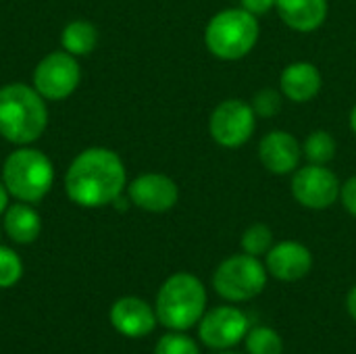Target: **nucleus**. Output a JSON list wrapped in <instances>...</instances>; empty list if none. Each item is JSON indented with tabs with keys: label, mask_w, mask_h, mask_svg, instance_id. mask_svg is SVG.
Here are the masks:
<instances>
[{
	"label": "nucleus",
	"mask_w": 356,
	"mask_h": 354,
	"mask_svg": "<svg viewBox=\"0 0 356 354\" xmlns=\"http://www.w3.org/2000/svg\"><path fill=\"white\" fill-rule=\"evenodd\" d=\"M8 200H10V194H8L6 186L2 184V179H0V215H4V211L8 209Z\"/></svg>",
	"instance_id": "27"
},
{
	"label": "nucleus",
	"mask_w": 356,
	"mask_h": 354,
	"mask_svg": "<svg viewBox=\"0 0 356 354\" xmlns=\"http://www.w3.org/2000/svg\"><path fill=\"white\" fill-rule=\"evenodd\" d=\"M23 277V261L21 257L8 248L0 244V288H13L15 284H19V280Z\"/></svg>",
	"instance_id": "22"
},
{
	"label": "nucleus",
	"mask_w": 356,
	"mask_h": 354,
	"mask_svg": "<svg viewBox=\"0 0 356 354\" xmlns=\"http://www.w3.org/2000/svg\"><path fill=\"white\" fill-rule=\"evenodd\" d=\"M348 123H350V129H353V134L356 136V104L353 106V111H350V119H348Z\"/></svg>",
	"instance_id": "29"
},
{
	"label": "nucleus",
	"mask_w": 356,
	"mask_h": 354,
	"mask_svg": "<svg viewBox=\"0 0 356 354\" xmlns=\"http://www.w3.org/2000/svg\"><path fill=\"white\" fill-rule=\"evenodd\" d=\"M336 150H338L336 138L325 129H317V131L309 134L305 144H302V156H307V161L311 165L332 163L336 156Z\"/></svg>",
	"instance_id": "19"
},
{
	"label": "nucleus",
	"mask_w": 356,
	"mask_h": 354,
	"mask_svg": "<svg viewBox=\"0 0 356 354\" xmlns=\"http://www.w3.org/2000/svg\"><path fill=\"white\" fill-rule=\"evenodd\" d=\"M273 246V232L265 223H252L244 234H242V248L250 257H261L267 255Z\"/></svg>",
	"instance_id": "21"
},
{
	"label": "nucleus",
	"mask_w": 356,
	"mask_h": 354,
	"mask_svg": "<svg viewBox=\"0 0 356 354\" xmlns=\"http://www.w3.org/2000/svg\"><path fill=\"white\" fill-rule=\"evenodd\" d=\"M275 10L284 25L298 33H311L317 31L330 10L327 0H275Z\"/></svg>",
	"instance_id": "16"
},
{
	"label": "nucleus",
	"mask_w": 356,
	"mask_h": 354,
	"mask_svg": "<svg viewBox=\"0 0 356 354\" xmlns=\"http://www.w3.org/2000/svg\"><path fill=\"white\" fill-rule=\"evenodd\" d=\"M60 44L73 56H88L98 46V29L88 19H73L63 27Z\"/></svg>",
	"instance_id": "18"
},
{
	"label": "nucleus",
	"mask_w": 356,
	"mask_h": 354,
	"mask_svg": "<svg viewBox=\"0 0 356 354\" xmlns=\"http://www.w3.org/2000/svg\"><path fill=\"white\" fill-rule=\"evenodd\" d=\"M0 238H2V232H0Z\"/></svg>",
	"instance_id": "31"
},
{
	"label": "nucleus",
	"mask_w": 356,
	"mask_h": 354,
	"mask_svg": "<svg viewBox=\"0 0 356 354\" xmlns=\"http://www.w3.org/2000/svg\"><path fill=\"white\" fill-rule=\"evenodd\" d=\"M282 104H284V94H282V90H273V88L259 90L250 100V106H252L254 115L261 117V119L275 117L282 111Z\"/></svg>",
	"instance_id": "23"
},
{
	"label": "nucleus",
	"mask_w": 356,
	"mask_h": 354,
	"mask_svg": "<svg viewBox=\"0 0 356 354\" xmlns=\"http://www.w3.org/2000/svg\"><path fill=\"white\" fill-rule=\"evenodd\" d=\"M111 325L125 338H144L156 328V311L142 298L123 296L119 298L108 313Z\"/></svg>",
	"instance_id": "13"
},
{
	"label": "nucleus",
	"mask_w": 356,
	"mask_h": 354,
	"mask_svg": "<svg viewBox=\"0 0 356 354\" xmlns=\"http://www.w3.org/2000/svg\"><path fill=\"white\" fill-rule=\"evenodd\" d=\"M267 273L280 282H298L309 275L313 267L311 250L294 240L273 244L267 252Z\"/></svg>",
	"instance_id": "14"
},
{
	"label": "nucleus",
	"mask_w": 356,
	"mask_h": 354,
	"mask_svg": "<svg viewBox=\"0 0 356 354\" xmlns=\"http://www.w3.org/2000/svg\"><path fill=\"white\" fill-rule=\"evenodd\" d=\"M340 200H342L344 209H346L353 217H356V175L355 177H350V179H346V182L342 184Z\"/></svg>",
	"instance_id": "25"
},
{
	"label": "nucleus",
	"mask_w": 356,
	"mask_h": 354,
	"mask_svg": "<svg viewBox=\"0 0 356 354\" xmlns=\"http://www.w3.org/2000/svg\"><path fill=\"white\" fill-rule=\"evenodd\" d=\"M154 354H200L196 342L181 332H171L163 336L154 348Z\"/></svg>",
	"instance_id": "24"
},
{
	"label": "nucleus",
	"mask_w": 356,
	"mask_h": 354,
	"mask_svg": "<svg viewBox=\"0 0 356 354\" xmlns=\"http://www.w3.org/2000/svg\"><path fill=\"white\" fill-rule=\"evenodd\" d=\"M257 129V115L250 102L227 98L215 106L209 119V134L221 148L244 146Z\"/></svg>",
	"instance_id": "8"
},
{
	"label": "nucleus",
	"mask_w": 356,
	"mask_h": 354,
	"mask_svg": "<svg viewBox=\"0 0 356 354\" xmlns=\"http://www.w3.org/2000/svg\"><path fill=\"white\" fill-rule=\"evenodd\" d=\"M240 2H242L240 6L254 17H263L275 8V0H240Z\"/></svg>",
	"instance_id": "26"
},
{
	"label": "nucleus",
	"mask_w": 356,
	"mask_h": 354,
	"mask_svg": "<svg viewBox=\"0 0 356 354\" xmlns=\"http://www.w3.org/2000/svg\"><path fill=\"white\" fill-rule=\"evenodd\" d=\"M48 127V106L33 86L15 81L0 88V136L15 146H31Z\"/></svg>",
	"instance_id": "2"
},
{
	"label": "nucleus",
	"mask_w": 356,
	"mask_h": 354,
	"mask_svg": "<svg viewBox=\"0 0 356 354\" xmlns=\"http://www.w3.org/2000/svg\"><path fill=\"white\" fill-rule=\"evenodd\" d=\"M248 354H284V342L277 332L269 328H254L246 336Z\"/></svg>",
	"instance_id": "20"
},
{
	"label": "nucleus",
	"mask_w": 356,
	"mask_h": 354,
	"mask_svg": "<svg viewBox=\"0 0 356 354\" xmlns=\"http://www.w3.org/2000/svg\"><path fill=\"white\" fill-rule=\"evenodd\" d=\"M2 230L10 242L27 246L38 240L42 232V217L33 209V204L17 200L15 204H8V209L4 211Z\"/></svg>",
	"instance_id": "17"
},
{
	"label": "nucleus",
	"mask_w": 356,
	"mask_h": 354,
	"mask_svg": "<svg viewBox=\"0 0 356 354\" xmlns=\"http://www.w3.org/2000/svg\"><path fill=\"white\" fill-rule=\"evenodd\" d=\"M213 286L217 294L225 300H252L267 286V267L259 261V257H250L246 252L234 255L217 267L213 275Z\"/></svg>",
	"instance_id": "6"
},
{
	"label": "nucleus",
	"mask_w": 356,
	"mask_h": 354,
	"mask_svg": "<svg viewBox=\"0 0 356 354\" xmlns=\"http://www.w3.org/2000/svg\"><path fill=\"white\" fill-rule=\"evenodd\" d=\"M2 184L15 200L35 204L52 190L54 165L42 150L19 146L4 159Z\"/></svg>",
	"instance_id": "3"
},
{
	"label": "nucleus",
	"mask_w": 356,
	"mask_h": 354,
	"mask_svg": "<svg viewBox=\"0 0 356 354\" xmlns=\"http://www.w3.org/2000/svg\"><path fill=\"white\" fill-rule=\"evenodd\" d=\"M127 190V171L121 156L104 146L81 150L65 173V192L81 209L113 204Z\"/></svg>",
	"instance_id": "1"
},
{
	"label": "nucleus",
	"mask_w": 356,
	"mask_h": 354,
	"mask_svg": "<svg viewBox=\"0 0 356 354\" xmlns=\"http://www.w3.org/2000/svg\"><path fill=\"white\" fill-rule=\"evenodd\" d=\"M346 309L350 313V317L356 321V286L348 292V298H346Z\"/></svg>",
	"instance_id": "28"
},
{
	"label": "nucleus",
	"mask_w": 356,
	"mask_h": 354,
	"mask_svg": "<svg viewBox=\"0 0 356 354\" xmlns=\"http://www.w3.org/2000/svg\"><path fill=\"white\" fill-rule=\"evenodd\" d=\"M321 86H323V77L319 69L307 61L290 63L280 75V90L284 98L296 104H305L313 100L321 92Z\"/></svg>",
	"instance_id": "15"
},
{
	"label": "nucleus",
	"mask_w": 356,
	"mask_h": 354,
	"mask_svg": "<svg viewBox=\"0 0 356 354\" xmlns=\"http://www.w3.org/2000/svg\"><path fill=\"white\" fill-rule=\"evenodd\" d=\"M198 334L209 348L225 351L248 334V317L234 307H217L202 315Z\"/></svg>",
	"instance_id": "10"
},
{
	"label": "nucleus",
	"mask_w": 356,
	"mask_h": 354,
	"mask_svg": "<svg viewBox=\"0 0 356 354\" xmlns=\"http://www.w3.org/2000/svg\"><path fill=\"white\" fill-rule=\"evenodd\" d=\"M127 196L146 213H167L177 204L179 188L165 173H142L127 184Z\"/></svg>",
	"instance_id": "11"
},
{
	"label": "nucleus",
	"mask_w": 356,
	"mask_h": 354,
	"mask_svg": "<svg viewBox=\"0 0 356 354\" xmlns=\"http://www.w3.org/2000/svg\"><path fill=\"white\" fill-rule=\"evenodd\" d=\"M207 309V290L192 273H173L156 294V319L171 332L196 325Z\"/></svg>",
	"instance_id": "4"
},
{
	"label": "nucleus",
	"mask_w": 356,
	"mask_h": 354,
	"mask_svg": "<svg viewBox=\"0 0 356 354\" xmlns=\"http://www.w3.org/2000/svg\"><path fill=\"white\" fill-rule=\"evenodd\" d=\"M259 35V17L250 15L242 6L223 8L207 23L204 44L219 61H240L254 50Z\"/></svg>",
	"instance_id": "5"
},
{
	"label": "nucleus",
	"mask_w": 356,
	"mask_h": 354,
	"mask_svg": "<svg viewBox=\"0 0 356 354\" xmlns=\"http://www.w3.org/2000/svg\"><path fill=\"white\" fill-rule=\"evenodd\" d=\"M81 81V67L77 56L67 50L46 54L33 69V88L44 100L58 102L69 98Z\"/></svg>",
	"instance_id": "7"
},
{
	"label": "nucleus",
	"mask_w": 356,
	"mask_h": 354,
	"mask_svg": "<svg viewBox=\"0 0 356 354\" xmlns=\"http://www.w3.org/2000/svg\"><path fill=\"white\" fill-rule=\"evenodd\" d=\"M219 354H240V353H219Z\"/></svg>",
	"instance_id": "30"
},
{
	"label": "nucleus",
	"mask_w": 356,
	"mask_h": 354,
	"mask_svg": "<svg viewBox=\"0 0 356 354\" xmlns=\"http://www.w3.org/2000/svg\"><path fill=\"white\" fill-rule=\"evenodd\" d=\"M259 159L269 173L290 175L300 167L302 146L290 131L273 129L263 136L259 144Z\"/></svg>",
	"instance_id": "12"
},
{
	"label": "nucleus",
	"mask_w": 356,
	"mask_h": 354,
	"mask_svg": "<svg viewBox=\"0 0 356 354\" xmlns=\"http://www.w3.org/2000/svg\"><path fill=\"white\" fill-rule=\"evenodd\" d=\"M292 196L311 211H323L338 202L342 184L327 165H305L292 173Z\"/></svg>",
	"instance_id": "9"
}]
</instances>
